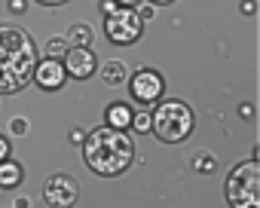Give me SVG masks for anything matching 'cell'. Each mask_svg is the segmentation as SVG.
<instances>
[{"mask_svg": "<svg viewBox=\"0 0 260 208\" xmlns=\"http://www.w3.org/2000/svg\"><path fill=\"white\" fill-rule=\"evenodd\" d=\"M37 43L19 25H0V95H16L34 80Z\"/></svg>", "mask_w": 260, "mask_h": 208, "instance_id": "cell-1", "label": "cell"}, {"mask_svg": "<svg viewBox=\"0 0 260 208\" xmlns=\"http://www.w3.org/2000/svg\"><path fill=\"white\" fill-rule=\"evenodd\" d=\"M83 162L101 178H119L135 162V141L125 129L101 126L83 138Z\"/></svg>", "mask_w": 260, "mask_h": 208, "instance_id": "cell-2", "label": "cell"}, {"mask_svg": "<svg viewBox=\"0 0 260 208\" xmlns=\"http://www.w3.org/2000/svg\"><path fill=\"white\" fill-rule=\"evenodd\" d=\"M196 129V114L187 101L181 98H169V101H156V111L150 114V132L166 141V144H178L184 138H190Z\"/></svg>", "mask_w": 260, "mask_h": 208, "instance_id": "cell-3", "label": "cell"}, {"mask_svg": "<svg viewBox=\"0 0 260 208\" xmlns=\"http://www.w3.org/2000/svg\"><path fill=\"white\" fill-rule=\"evenodd\" d=\"M223 196L230 208H260V162L257 156L230 168L223 181Z\"/></svg>", "mask_w": 260, "mask_h": 208, "instance_id": "cell-4", "label": "cell"}, {"mask_svg": "<svg viewBox=\"0 0 260 208\" xmlns=\"http://www.w3.org/2000/svg\"><path fill=\"white\" fill-rule=\"evenodd\" d=\"M144 34V22L132 7H116L113 13L104 16V37L116 46H132Z\"/></svg>", "mask_w": 260, "mask_h": 208, "instance_id": "cell-5", "label": "cell"}, {"mask_svg": "<svg viewBox=\"0 0 260 208\" xmlns=\"http://www.w3.org/2000/svg\"><path fill=\"white\" fill-rule=\"evenodd\" d=\"M80 199V184L68 171H55L43 181V202L49 208H74Z\"/></svg>", "mask_w": 260, "mask_h": 208, "instance_id": "cell-6", "label": "cell"}, {"mask_svg": "<svg viewBox=\"0 0 260 208\" xmlns=\"http://www.w3.org/2000/svg\"><path fill=\"white\" fill-rule=\"evenodd\" d=\"M128 92H132V98L141 104V108H150V104H156L166 92V80L159 71L153 67H138L132 74V80H128Z\"/></svg>", "mask_w": 260, "mask_h": 208, "instance_id": "cell-7", "label": "cell"}, {"mask_svg": "<svg viewBox=\"0 0 260 208\" xmlns=\"http://www.w3.org/2000/svg\"><path fill=\"white\" fill-rule=\"evenodd\" d=\"M61 64L71 80H89L98 71V55L92 52V46H71Z\"/></svg>", "mask_w": 260, "mask_h": 208, "instance_id": "cell-8", "label": "cell"}, {"mask_svg": "<svg viewBox=\"0 0 260 208\" xmlns=\"http://www.w3.org/2000/svg\"><path fill=\"white\" fill-rule=\"evenodd\" d=\"M64 80H68L64 64H61L58 58H43V61H37L34 80H31V83H37L43 92H58V89L64 86Z\"/></svg>", "mask_w": 260, "mask_h": 208, "instance_id": "cell-9", "label": "cell"}, {"mask_svg": "<svg viewBox=\"0 0 260 208\" xmlns=\"http://www.w3.org/2000/svg\"><path fill=\"white\" fill-rule=\"evenodd\" d=\"M132 104H125V101H113L107 104V111H104V123L110 129H128L132 126Z\"/></svg>", "mask_w": 260, "mask_h": 208, "instance_id": "cell-10", "label": "cell"}, {"mask_svg": "<svg viewBox=\"0 0 260 208\" xmlns=\"http://www.w3.org/2000/svg\"><path fill=\"white\" fill-rule=\"evenodd\" d=\"M22 181H25V168H22V162H16L13 156L0 162V190H16Z\"/></svg>", "mask_w": 260, "mask_h": 208, "instance_id": "cell-11", "label": "cell"}, {"mask_svg": "<svg viewBox=\"0 0 260 208\" xmlns=\"http://www.w3.org/2000/svg\"><path fill=\"white\" fill-rule=\"evenodd\" d=\"M101 67V80L107 83V86H122L125 83V64L122 61H104V64H98Z\"/></svg>", "mask_w": 260, "mask_h": 208, "instance_id": "cell-12", "label": "cell"}, {"mask_svg": "<svg viewBox=\"0 0 260 208\" xmlns=\"http://www.w3.org/2000/svg\"><path fill=\"white\" fill-rule=\"evenodd\" d=\"M92 28L86 25V22H77V25H71V31H68V43L71 46H92Z\"/></svg>", "mask_w": 260, "mask_h": 208, "instance_id": "cell-13", "label": "cell"}, {"mask_svg": "<svg viewBox=\"0 0 260 208\" xmlns=\"http://www.w3.org/2000/svg\"><path fill=\"white\" fill-rule=\"evenodd\" d=\"M68 49H71V43H68V37H49L46 40V46H43V55L46 58H64L68 55Z\"/></svg>", "mask_w": 260, "mask_h": 208, "instance_id": "cell-14", "label": "cell"}, {"mask_svg": "<svg viewBox=\"0 0 260 208\" xmlns=\"http://www.w3.org/2000/svg\"><path fill=\"white\" fill-rule=\"evenodd\" d=\"M214 168H217V159L211 153H196L193 156V171L196 175H211Z\"/></svg>", "mask_w": 260, "mask_h": 208, "instance_id": "cell-15", "label": "cell"}, {"mask_svg": "<svg viewBox=\"0 0 260 208\" xmlns=\"http://www.w3.org/2000/svg\"><path fill=\"white\" fill-rule=\"evenodd\" d=\"M135 132H150V114H132V126Z\"/></svg>", "mask_w": 260, "mask_h": 208, "instance_id": "cell-16", "label": "cell"}, {"mask_svg": "<svg viewBox=\"0 0 260 208\" xmlns=\"http://www.w3.org/2000/svg\"><path fill=\"white\" fill-rule=\"evenodd\" d=\"M10 132L13 135H28V120L25 117H13L10 120Z\"/></svg>", "mask_w": 260, "mask_h": 208, "instance_id": "cell-17", "label": "cell"}, {"mask_svg": "<svg viewBox=\"0 0 260 208\" xmlns=\"http://www.w3.org/2000/svg\"><path fill=\"white\" fill-rule=\"evenodd\" d=\"M135 13H138V19H141V22H147V19H153V16H156V7H153V4H138V7H135Z\"/></svg>", "mask_w": 260, "mask_h": 208, "instance_id": "cell-18", "label": "cell"}, {"mask_svg": "<svg viewBox=\"0 0 260 208\" xmlns=\"http://www.w3.org/2000/svg\"><path fill=\"white\" fill-rule=\"evenodd\" d=\"M13 156V147H10V138L7 135H0V162L4 159H10Z\"/></svg>", "mask_w": 260, "mask_h": 208, "instance_id": "cell-19", "label": "cell"}, {"mask_svg": "<svg viewBox=\"0 0 260 208\" xmlns=\"http://www.w3.org/2000/svg\"><path fill=\"white\" fill-rule=\"evenodd\" d=\"M10 10H13V13H25L28 4H25V0H10Z\"/></svg>", "mask_w": 260, "mask_h": 208, "instance_id": "cell-20", "label": "cell"}, {"mask_svg": "<svg viewBox=\"0 0 260 208\" xmlns=\"http://www.w3.org/2000/svg\"><path fill=\"white\" fill-rule=\"evenodd\" d=\"M242 13H245V16H254V13H257L254 0H242Z\"/></svg>", "mask_w": 260, "mask_h": 208, "instance_id": "cell-21", "label": "cell"}, {"mask_svg": "<svg viewBox=\"0 0 260 208\" xmlns=\"http://www.w3.org/2000/svg\"><path fill=\"white\" fill-rule=\"evenodd\" d=\"M40 7H64V4H71V0H37Z\"/></svg>", "mask_w": 260, "mask_h": 208, "instance_id": "cell-22", "label": "cell"}, {"mask_svg": "<svg viewBox=\"0 0 260 208\" xmlns=\"http://www.w3.org/2000/svg\"><path fill=\"white\" fill-rule=\"evenodd\" d=\"M113 4H116V7H132V10H135L138 4H144V0H113Z\"/></svg>", "mask_w": 260, "mask_h": 208, "instance_id": "cell-23", "label": "cell"}, {"mask_svg": "<svg viewBox=\"0 0 260 208\" xmlns=\"http://www.w3.org/2000/svg\"><path fill=\"white\" fill-rule=\"evenodd\" d=\"M116 10V4H113V0H101V13L107 16V13H113Z\"/></svg>", "mask_w": 260, "mask_h": 208, "instance_id": "cell-24", "label": "cell"}, {"mask_svg": "<svg viewBox=\"0 0 260 208\" xmlns=\"http://www.w3.org/2000/svg\"><path fill=\"white\" fill-rule=\"evenodd\" d=\"M239 114H242L245 120H251V117H254V108H251V104H242V108H239Z\"/></svg>", "mask_w": 260, "mask_h": 208, "instance_id": "cell-25", "label": "cell"}, {"mask_svg": "<svg viewBox=\"0 0 260 208\" xmlns=\"http://www.w3.org/2000/svg\"><path fill=\"white\" fill-rule=\"evenodd\" d=\"M83 138H86V132H80V129H74V132H71V141H74V144H80Z\"/></svg>", "mask_w": 260, "mask_h": 208, "instance_id": "cell-26", "label": "cell"}, {"mask_svg": "<svg viewBox=\"0 0 260 208\" xmlns=\"http://www.w3.org/2000/svg\"><path fill=\"white\" fill-rule=\"evenodd\" d=\"M153 7H169V4H175V0H150Z\"/></svg>", "mask_w": 260, "mask_h": 208, "instance_id": "cell-27", "label": "cell"}, {"mask_svg": "<svg viewBox=\"0 0 260 208\" xmlns=\"http://www.w3.org/2000/svg\"><path fill=\"white\" fill-rule=\"evenodd\" d=\"M16 208H28V199H19V202H16Z\"/></svg>", "mask_w": 260, "mask_h": 208, "instance_id": "cell-28", "label": "cell"}]
</instances>
